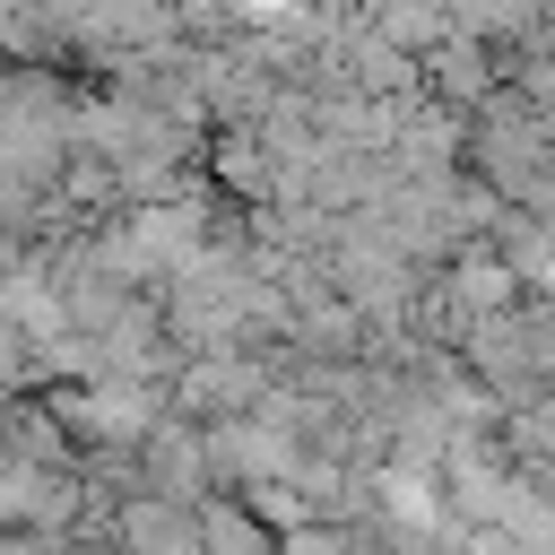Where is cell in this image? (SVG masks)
Segmentation results:
<instances>
[{"label":"cell","mask_w":555,"mask_h":555,"mask_svg":"<svg viewBox=\"0 0 555 555\" xmlns=\"http://www.w3.org/2000/svg\"><path fill=\"white\" fill-rule=\"evenodd\" d=\"M199 546L208 555H269V538L243 503H199Z\"/></svg>","instance_id":"1"},{"label":"cell","mask_w":555,"mask_h":555,"mask_svg":"<svg viewBox=\"0 0 555 555\" xmlns=\"http://www.w3.org/2000/svg\"><path fill=\"white\" fill-rule=\"evenodd\" d=\"M295 555H338V538H321V529H304V538H295Z\"/></svg>","instance_id":"2"}]
</instances>
